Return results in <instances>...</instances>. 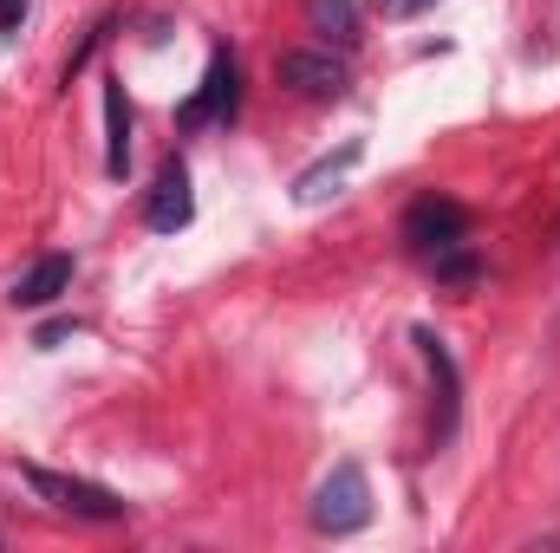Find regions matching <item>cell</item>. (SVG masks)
I'll use <instances>...</instances> for the list:
<instances>
[{
  "mask_svg": "<svg viewBox=\"0 0 560 553\" xmlns=\"http://www.w3.org/2000/svg\"><path fill=\"white\" fill-rule=\"evenodd\" d=\"M20 482H26L46 508H59V515H72V521H92V528L131 521V502L112 495V489H98V482H85V475H59V469H46V462H20Z\"/></svg>",
  "mask_w": 560,
  "mask_h": 553,
  "instance_id": "1",
  "label": "cell"
},
{
  "mask_svg": "<svg viewBox=\"0 0 560 553\" xmlns=\"http://www.w3.org/2000/svg\"><path fill=\"white\" fill-rule=\"evenodd\" d=\"M365 521H372V482H365L359 462H339V469L319 482V495H313V528L332 534V541H346V534H359Z\"/></svg>",
  "mask_w": 560,
  "mask_h": 553,
  "instance_id": "2",
  "label": "cell"
},
{
  "mask_svg": "<svg viewBox=\"0 0 560 553\" xmlns=\"http://www.w3.org/2000/svg\"><path fill=\"white\" fill-rule=\"evenodd\" d=\"M411 345H418L423 372H430V391H436V416H430V449H450L456 443V423H463V372L450 358V345L430 332V326H411Z\"/></svg>",
  "mask_w": 560,
  "mask_h": 553,
  "instance_id": "3",
  "label": "cell"
},
{
  "mask_svg": "<svg viewBox=\"0 0 560 553\" xmlns=\"http://www.w3.org/2000/svg\"><path fill=\"white\" fill-rule=\"evenodd\" d=\"M235 111H242V59H235L229 46H215L209 72H202L196 98H183L176 125H183V131H202V125H235Z\"/></svg>",
  "mask_w": 560,
  "mask_h": 553,
  "instance_id": "4",
  "label": "cell"
},
{
  "mask_svg": "<svg viewBox=\"0 0 560 553\" xmlns=\"http://www.w3.org/2000/svg\"><path fill=\"white\" fill-rule=\"evenodd\" d=\"M275 72H280V85H287V92H300V98H313V105L346 98V85H352V66H346V52H332V46H300V52H280Z\"/></svg>",
  "mask_w": 560,
  "mask_h": 553,
  "instance_id": "5",
  "label": "cell"
},
{
  "mask_svg": "<svg viewBox=\"0 0 560 553\" xmlns=\"http://www.w3.org/2000/svg\"><path fill=\"white\" fill-rule=\"evenodd\" d=\"M405 242L418 248V255H443V248H456V242H469V209L456 202V196H418L411 209H405Z\"/></svg>",
  "mask_w": 560,
  "mask_h": 553,
  "instance_id": "6",
  "label": "cell"
},
{
  "mask_svg": "<svg viewBox=\"0 0 560 553\" xmlns=\"http://www.w3.org/2000/svg\"><path fill=\"white\" fill-rule=\"evenodd\" d=\"M189 222H196V189H189V163H183V156H170V163L156 169L150 196H143V228H150V235H183Z\"/></svg>",
  "mask_w": 560,
  "mask_h": 553,
  "instance_id": "7",
  "label": "cell"
},
{
  "mask_svg": "<svg viewBox=\"0 0 560 553\" xmlns=\"http://www.w3.org/2000/svg\"><path fill=\"white\" fill-rule=\"evenodd\" d=\"M72 274H79V261H72V255H39L26 274L7 286V306H20V313H39V306H52L59 293H72Z\"/></svg>",
  "mask_w": 560,
  "mask_h": 553,
  "instance_id": "8",
  "label": "cell"
},
{
  "mask_svg": "<svg viewBox=\"0 0 560 553\" xmlns=\"http://www.w3.org/2000/svg\"><path fill=\"white\" fill-rule=\"evenodd\" d=\"M359 156H365V143L359 138H346L332 156H319V163H306L300 176H293V202L300 209H313V202H326V196H339L346 189V176L359 169Z\"/></svg>",
  "mask_w": 560,
  "mask_h": 553,
  "instance_id": "9",
  "label": "cell"
},
{
  "mask_svg": "<svg viewBox=\"0 0 560 553\" xmlns=\"http://www.w3.org/2000/svg\"><path fill=\"white\" fill-rule=\"evenodd\" d=\"M131 169V98H125V79L112 72L105 79V176L125 183Z\"/></svg>",
  "mask_w": 560,
  "mask_h": 553,
  "instance_id": "10",
  "label": "cell"
},
{
  "mask_svg": "<svg viewBox=\"0 0 560 553\" xmlns=\"http://www.w3.org/2000/svg\"><path fill=\"white\" fill-rule=\"evenodd\" d=\"M306 26L326 46H352L359 39V0H306Z\"/></svg>",
  "mask_w": 560,
  "mask_h": 553,
  "instance_id": "11",
  "label": "cell"
},
{
  "mask_svg": "<svg viewBox=\"0 0 560 553\" xmlns=\"http://www.w3.org/2000/svg\"><path fill=\"white\" fill-rule=\"evenodd\" d=\"M430 268H436V280H450V286H469V280L482 274V255H476L469 242H456V248L430 255Z\"/></svg>",
  "mask_w": 560,
  "mask_h": 553,
  "instance_id": "12",
  "label": "cell"
},
{
  "mask_svg": "<svg viewBox=\"0 0 560 553\" xmlns=\"http://www.w3.org/2000/svg\"><path fill=\"white\" fill-rule=\"evenodd\" d=\"M105 39H112V20H98V26H92V33H85V46H79V52H72V59H66V72H59V85H72V79H79V72H85V66H92V52H98V46H105Z\"/></svg>",
  "mask_w": 560,
  "mask_h": 553,
  "instance_id": "13",
  "label": "cell"
},
{
  "mask_svg": "<svg viewBox=\"0 0 560 553\" xmlns=\"http://www.w3.org/2000/svg\"><path fill=\"white\" fill-rule=\"evenodd\" d=\"M26 13H33V0H0V39H13L26 26Z\"/></svg>",
  "mask_w": 560,
  "mask_h": 553,
  "instance_id": "14",
  "label": "cell"
},
{
  "mask_svg": "<svg viewBox=\"0 0 560 553\" xmlns=\"http://www.w3.org/2000/svg\"><path fill=\"white\" fill-rule=\"evenodd\" d=\"M418 7H430V0H385V13H398V20H405V13H418Z\"/></svg>",
  "mask_w": 560,
  "mask_h": 553,
  "instance_id": "15",
  "label": "cell"
}]
</instances>
